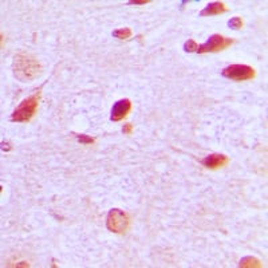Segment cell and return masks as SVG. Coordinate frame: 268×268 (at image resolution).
Masks as SVG:
<instances>
[{"instance_id":"obj_1","label":"cell","mask_w":268,"mask_h":268,"mask_svg":"<svg viewBox=\"0 0 268 268\" xmlns=\"http://www.w3.org/2000/svg\"><path fill=\"white\" fill-rule=\"evenodd\" d=\"M14 75L22 82H31L40 75L42 72V64L36 58L28 55V54H18L14 58L12 64Z\"/></svg>"},{"instance_id":"obj_2","label":"cell","mask_w":268,"mask_h":268,"mask_svg":"<svg viewBox=\"0 0 268 268\" xmlns=\"http://www.w3.org/2000/svg\"><path fill=\"white\" fill-rule=\"evenodd\" d=\"M40 90H42V87L38 88L32 96L27 97L26 100L20 102L19 106L11 114L12 122H20L22 124V122H30L34 118L36 110H38V106H39Z\"/></svg>"},{"instance_id":"obj_3","label":"cell","mask_w":268,"mask_h":268,"mask_svg":"<svg viewBox=\"0 0 268 268\" xmlns=\"http://www.w3.org/2000/svg\"><path fill=\"white\" fill-rule=\"evenodd\" d=\"M130 227V217L122 209L113 208L106 216V228L113 233H125Z\"/></svg>"},{"instance_id":"obj_4","label":"cell","mask_w":268,"mask_h":268,"mask_svg":"<svg viewBox=\"0 0 268 268\" xmlns=\"http://www.w3.org/2000/svg\"><path fill=\"white\" fill-rule=\"evenodd\" d=\"M221 75L235 82H241L253 79L256 76V70L248 64H231L221 71Z\"/></svg>"},{"instance_id":"obj_5","label":"cell","mask_w":268,"mask_h":268,"mask_svg":"<svg viewBox=\"0 0 268 268\" xmlns=\"http://www.w3.org/2000/svg\"><path fill=\"white\" fill-rule=\"evenodd\" d=\"M232 44L233 39H231V38H225V36L220 35V34H213V35L209 36V39L204 44L199 46L197 52L199 54H205V52L223 51V50L228 48Z\"/></svg>"},{"instance_id":"obj_6","label":"cell","mask_w":268,"mask_h":268,"mask_svg":"<svg viewBox=\"0 0 268 268\" xmlns=\"http://www.w3.org/2000/svg\"><path fill=\"white\" fill-rule=\"evenodd\" d=\"M132 110V101L129 98H124V100L117 101L114 106L112 109V114H110V120L113 122H120L124 118L129 116V113Z\"/></svg>"},{"instance_id":"obj_7","label":"cell","mask_w":268,"mask_h":268,"mask_svg":"<svg viewBox=\"0 0 268 268\" xmlns=\"http://www.w3.org/2000/svg\"><path fill=\"white\" fill-rule=\"evenodd\" d=\"M228 162L229 157L225 156V154H221V153H212V154H208L205 158L201 160V164L204 165L207 169L223 168Z\"/></svg>"},{"instance_id":"obj_8","label":"cell","mask_w":268,"mask_h":268,"mask_svg":"<svg viewBox=\"0 0 268 268\" xmlns=\"http://www.w3.org/2000/svg\"><path fill=\"white\" fill-rule=\"evenodd\" d=\"M229 8L225 6V3L223 2H212V3H208L205 6L204 10L200 11L201 18H205V16H213V15H221V14H225L228 12Z\"/></svg>"},{"instance_id":"obj_9","label":"cell","mask_w":268,"mask_h":268,"mask_svg":"<svg viewBox=\"0 0 268 268\" xmlns=\"http://www.w3.org/2000/svg\"><path fill=\"white\" fill-rule=\"evenodd\" d=\"M132 30L129 27L118 28V30H114V31H113V36L120 40H128L129 38H132Z\"/></svg>"},{"instance_id":"obj_10","label":"cell","mask_w":268,"mask_h":268,"mask_svg":"<svg viewBox=\"0 0 268 268\" xmlns=\"http://www.w3.org/2000/svg\"><path fill=\"white\" fill-rule=\"evenodd\" d=\"M240 267H261L260 261L255 259V257H244V259H241L240 260Z\"/></svg>"},{"instance_id":"obj_11","label":"cell","mask_w":268,"mask_h":268,"mask_svg":"<svg viewBox=\"0 0 268 268\" xmlns=\"http://www.w3.org/2000/svg\"><path fill=\"white\" fill-rule=\"evenodd\" d=\"M228 26L229 28H232V30H241L243 26H244V22H243L240 16H235V18L228 20Z\"/></svg>"},{"instance_id":"obj_12","label":"cell","mask_w":268,"mask_h":268,"mask_svg":"<svg viewBox=\"0 0 268 268\" xmlns=\"http://www.w3.org/2000/svg\"><path fill=\"white\" fill-rule=\"evenodd\" d=\"M76 140H78V142H80V144L83 145H92V144H96V138H93V137L87 136V134H75Z\"/></svg>"},{"instance_id":"obj_13","label":"cell","mask_w":268,"mask_h":268,"mask_svg":"<svg viewBox=\"0 0 268 268\" xmlns=\"http://www.w3.org/2000/svg\"><path fill=\"white\" fill-rule=\"evenodd\" d=\"M184 50L187 52H197V50H199V44H197L193 39H189L185 42Z\"/></svg>"},{"instance_id":"obj_14","label":"cell","mask_w":268,"mask_h":268,"mask_svg":"<svg viewBox=\"0 0 268 268\" xmlns=\"http://www.w3.org/2000/svg\"><path fill=\"white\" fill-rule=\"evenodd\" d=\"M133 129L134 128H133L132 124H125L124 128H122V133H124V134H132Z\"/></svg>"},{"instance_id":"obj_15","label":"cell","mask_w":268,"mask_h":268,"mask_svg":"<svg viewBox=\"0 0 268 268\" xmlns=\"http://www.w3.org/2000/svg\"><path fill=\"white\" fill-rule=\"evenodd\" d=\"M149 3V0H141V2H129L128 4H146Z\"/></svg>"}]
</instances>
